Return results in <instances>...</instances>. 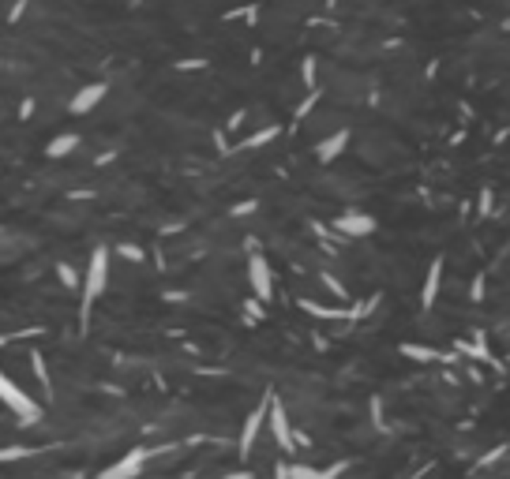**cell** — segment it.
<instances>
[{
  "label": "cell",
  "instance_id": "ffe728a7",
  "mask_svg": "<svg viewBox=\"0 0 510 479\" xmlns=\"http://www.w3.org/2000/svg\"><path fill=\"white\" fill-rule=\"evenodd\" d=\"M484 292H488V277L477 274L473 285H469V300H473V303H484Z\"/></svg>",
  "mask_w": 510,
  "mask_h": 479
},
{
  "label": "cell",
  "instance_id": "9c48e42d",
  "mask_svg": "<svg viewBox=\"0 0 510 479\" xmlns=\"http://www.w3.org/2000/svg\"><path fill=\"white\" fill-rule=\"evenodd\" d=\"M106 94H109V83H87L79 94L68 101V113H72V116H83V113H90V109H98V105L106 101Z\"/></svg>",
  "mask_w": 510,
  "mask_h": 479
},
{
  "label": "cell",
  "instance_id": "52a82bcc",
  "mask_svg": "<svg viewBox=\"0 0 510 479\" xmlns=\"http://www.w3.org/2000/svg\"><path fill=\"white\" fill-rule=\"evenodd\" d=\"M267 427H270V434H274V442H278L285 453H293V449H296V434H293V427H289V412L282 408L278 397L270 401V419H267Z\"/></svg>",
  "mask_w": 510,
  "mask_h": 479
},
{
  "label": "cell",
  "instance_id": "4316f807",
  "mask_svg": "<svg viewBox=\"0 0 510 479\" xmlns=\"http://www.w3.org/2000/svg\"><path fill=\"white\" fill-rule=\"evenodd\" d=\"M244 116H248V113H244V109H237V113L229 116V124H226V128H229V131H237V128L244 124Z\"/></svg>",
  "mask_w": 510,
  "mask_h": 479
},
{
  "label": "cell",
  "instance_id": "7402d4cb",
  "mask_svg": "<svg viewBox=\"0 0 510 479\" xmlns=\"http://www.w3.org/2000/svg\"><path fill=\"white\" fill-rule=\"evenodd\" d=\"M116 251H121V255H124L128 262H143V259H147V255H143V247H135V244H121Z\"/></svg>",
  "mask_w": 510,
  "mask_h": 479
},
{
  "label": "cell",
  "instance_id": "8fae6325",
  "mask_svg": "<svg viewBox=\"0 0 510 479\" xmlns=\"http://www.w3.org/2000/svg\"><path fill=\"white\" fill-rule=\"evenodd\" d=\"M143 464H147V449H132L128 457H121L116 464H109V468H101V479H132L143 472Z\"/></svg>",
  "mask_w": 510,
  "mask_h": 479
},
{
  "label": "cell",
  "instance_id": "8992f818",
  "mask_svg": "<svg viewBox=\"0 0 510 479\" xmlns=\"http://www.w3.org/2000/svg\"><path fill=\"white\" fill-rule=\"evenodd\" d=\"M454 349H458V356H462V359H477V364L492 367V371H503V364H499V359L492 356V349H488L484 329H473V337H458Z\"/></svg>",
  "mask_w": 510,
  "mask_h": 479
},
{
  "label": "cell",
  "instance_id": "7a4b0ae2",
  "mask_svg": "<svg viewBox=\"0 0 510 479\" xmlns=\"http://www.w3.org/2000/svg\"><path fill=\"white\" fill-rule=\"evenodd\" d=\"M379 229L372 214H364V210H345V214H338L334 225L326 229V225H316V232H326L334 240V244H349V240H364Z\"/></svg>",
  "mask_w": 510,
  "mask_h": 479
},
{
  "label": "cell",
  "instance_id": "44dd1931",
  "mask_svg": "<svg viewBox=\"0 0 510 479\" xmlns=\"http://www.w3.org/2000/svg\"><path fill=\"white\" fill-rule=\"evenodd\" d=\"M300 79L308 83V90L319 86V83H316V57H304V60H300Z\"/></svg>",
  "mask_w": 510,
  "mask_h": 479
},
{
  "label": "cell",
  "instance_id": "d4e9b609",
  "mask_svg": "<svg viewBox=\"0 0 510 479\" xmlns=\"http://www.w3.org/2000/svg\"><path fill=\"white\" fill-rule=\"evenodd\" d=\"M0 457H4V461L11 464L16 457H27V449H23V446H8V449H4V453H0Z\"/></svg>",
  "mask_w": 510,
  "mask_h": 479
},
{
  "label": "cell",
  "instance_id": "ac0fdd59",
  "mask_svg": "<svg viewBox=\"0 0 510 479\" xmlns=\"http://www.w3.org/2000/svg\"><path fill=\"white\" fill-rule=\"evenodd\" d=\"M31 367H34L38 382L45 385V393H53V390H49V371H45V356H42V352H31Z\"/></svg>",
  "mask_w": 510,
  "mask_h": 479
},
{
  "label": "cell",
  "instance_id": "484cf974",
  "mask_svg": "<svg viewBox=\"0 0 510 479\" xmlns=\"http://www.w3.org/2000/svg\"><path fill=\"white\" fill-rule=\"evenodd\" d=\"M27 4H31V0H16V4H11V11H8V19L16 23V19L23 16V11H27Z\"/></svg>",
  "mask_w": 510,
  "mask_h": 479
},
{
  "label": "cell",
  "instance_id": "603a6c76",
  "mask_svg": "<svg viewBox=\"0 0 510 479\" xmlns=\"http://www.w3.org/2000/svg\"><path fill=\"white\" fill-rule=\"evenodd\" d=\"M255 210H259V203H255V198H248V203L233 206V218H248V214H255Z\"/></svg>",
  "mask_w": 510,
  "mask_h": 479
},
{
  "label": "cell",
  "instance_id": "f1b7e54d",
  "mask_svg": "<svg viewBox=\"0 0 510 479\" xmlns=\"http://www.w3.org/2000/svg\"><path fill=\"white\" fill-rule=\"evenodd\" d=\"M488 206H492V191H484L480 195V214H488Z\"/></svg>",
  "mask_w": 510,
  "mask_h": 479
},
{
  "label": "cell",
  "instance_id": "d6986e66",
  "mask_svg": "<svg viewBox=\"0 0 510 479\" xmlns=\"http://www.w3.org/2000/svg\"><path fill=\"white\" fill-rule=\"evenodd\" d=\"M319 94H323L319 86H311V90H308V98H304V101L296 105V120H304V116H308L311 109H316V105H319Z\"/></svg>",
  "mask_w": 510,
  "mask_h": 479
},
{
  "label": "cell",
  "instance_id": "4fadbf2b",
  "mask_svg": "<svg viewBox=\"0 0 510 479\" xmlns=\"http://www.w3.org/2000/svg\"><path fill=\"white\" fill-rule=\"evenodd\" d=\"M439 285H443V259H431V266H428V277H424V288H421V308H424V311L436 308Z\"/></svg>",
  "mask_w": 510,
  "mask_h": 479
},
{
  "label": "cell",
  "instance_id": "e0dca14e",
  "mask_svg": "<svg viewBox=\"0 0 510 479\" xmlns=\"http://www.w3.org/2000/svg\"><path fill=\"white\" fill-rule=\"evenodd\" d=\"M319 281H323L326 288H331V292H334V300H342V303H349V288H345L342 281H338V277H334L331 270H319Z\"/></svg>",
  "mask_w": 510,
  "mask_h": 479
},
{
  "label": "cell",
  "instance_id": "3957f363",
  "mask_svg": "<svg viewBox=\"0 0 510 479\" xmlns=\"http://www.w3.org/2000/svg\"><path fill=\"white\" fill-rule=\"evenodd\" d=\"M0 401H4V408L11 412V416H19L23 427H34V423L42 419V405L31 401L27 390H19L8 375H0Z\"/></svg>",
  "mask_w": 510,
  "mask_h": 479
},
{
  "label": "cell",
  "instance_id": "83f0119b",
  "mask_svg": "<svg viewBox=\"0 0 510 479\" xmlns=\"http://www.w3.org/2000/svg\"><path fill=\"white\" fill-rule=\"evenodd\" d=\"M31 113H34V101L27 98V101H23V105H19V120H31Z\"/></svg>",
  "mask_w": 510,
  "mask_h": 479
},
{
  "label": "cell",
  "instance_id": "5bb4252c",
  "mask_svg": "<svg viewBox=\"0 0 510 479\" xmlns=\"http://www.w3.org/2000/svg\"><path fill=\"white\" fill-rule=\"evenodd\" d=\"M274 475H289V479H323V468H308V464H278Z\"/></svg>",
  "mask_w": 510,
  "mask_h": 479
},
{
  "label": "cell",
  "instance_id": "9a60e30c",
  "mask_svg": "<svg viewBox=\"0 0 510 479\" xmlns=\"http://www.w3.org/2000/svg\"><path fill=\"white\" fill-rule=\"evenodd\" d=\"M278 135H282V128L270 124V128H263V131H255V135H248V139L240 142V150H255V146H267V142H274Z\"/></svg>",
  "mask_w": 510,
  "mask_h": 479
},
{
  "label": "cell",
  "instance_id": "7c38bea8",
  "mask_svg": "<svg viewBox=\"0 0 510 479\" xmlns=\"http://www.w3.org/2000/svg\"><path fill=\"white\" fill-rule=\"evenodd\" d=\"M83 146V135L79 131H60V135H53L45 142V157H53V162H60V157H68V154H75Z\"/></svg>",
  "mask_w": 510,
  "mask_h": 479
},
{
  "label": "cell",
  "instance_id": "cb8c5ba5",
  "mask_svg": "<svg viewBox=\"0 0 510 479\" xmlns=\"http://www.w3.org/2000/svg\"><path fill=\"white\" fill-rule=\"evenodd\" d=\"M342 472H349V464L338 461V464H331V468H323V479H334V475H342Z\"/></svg>",
  "mask_w": 510,
  "mask_h": 479
},
{
  "label": "cell",
  "instance_id": "2e32d148",
  "mask_svg": "<svg viewBox=\"0 0 510 479\" xmlns=\"http://www.w3.org/2000/svg\"><path fill=\"white\" fill-rule=\"evenodd\" d=\"M53 270H57V277H60L64 288H83V277H79V270H75L72 262H57Z\"/></svg>",
  "mask_w": 510,
  "mask_h": 479
},
{
  "label": "cell",
  "instance_id": "277c9868",
  "mask_svg": "<svg viewBox=\"0 0 510 479\" xmlns=\"http://www.w3.org/2000/svg\"><path fill=\"white\" fill-rule=\"evenodd\" d=\"M270 401H274V390H267L263 397H259V405H255L252 412H248V419H244V427H240V449H237L240 457L252 453V446H255L259 431L267 427V419H270Z\"/></svg>",
  "mask_w": 510,
  "mask_h": 479
},
{
  "label": "cell",
  "instance_id": "6da1fadb",
  "mask_svg": "<svg viewBox=\"0 0 510 479\" xmlns=\"http://www.w3.org/2000/svg\"><path fill=\"white\" fill-rule=\"evenodd\" d=\"M109 285V247L98 244L94 251H90L87 259V270H83V288H79V326L87 329L90 326V311H94V300L106 292Z\"/></svg>",
  "mask_w": 510,
  "mask_h": 479
},
{
  "label": "cell",
  "instance_id": "30bf717a",
  "mask_svg": "<svg viewBox=\"0 0 510 479\" xmlns=\"http://www.w3.org/2000/svg\"><path fill=\"white\" fill-rule=\"evenodd\" d=\"M349 139H353V131H334V135H326V139H319L316 142V162L319 165H331V162H338V157L345 154V146H349Z\"/></svg>",
  "mask_w": 510,
  "mask_h": 479
},
{
  "label": "cell",
  "instance_id": "5b68a950",
  "mask_svg": "<svg viewBox=\"0 0 510 479\" xmlns=\"http://www.w3.org/2000/svg\"><path fill=\"white\" fill-rule=\"evenodd\" d=\"M248 281H252V292L263 303L274 300V274H270V262L263 251H248Z\"/></svg>",
  "mask_w": 510,
  "mask_h": 479
},
{
  "label": "cell",
  "instance_id": "ba28073f",
  "mask_svg": "<svg viewBox=\"0 0 510 479\" xmlns=\"http://www.w3.org/2000/svg\"><path fill=\"white\" fill-rule=\"evenodd\" d=\"M398 352L405 359H416V364H458V349H431V344H413V341H405L398 344Z\"/></svg>",
  "mask_w": 510,
  "mask_h": 479
}]
</instances>
